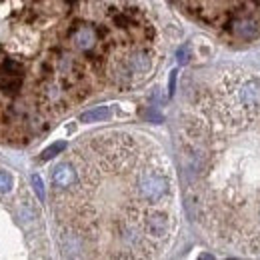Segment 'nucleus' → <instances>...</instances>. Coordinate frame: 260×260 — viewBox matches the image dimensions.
Returning <instances> with one entry per match:
<instances>
[{
  "label": "nucleus",
  "mask_w": 260,
  "mask_h": 260,
  "mask_svg": "<svg viewBox=\"0 0 260 260\" xmlns=\"http://www.w3.org/2000/svg\"><path fill=\"white\" fill-rule=\"evenodd\" d=\"M144 228H146V234L154 236V238H162L168 232V218L164 212H148L146 218H144Z\"/></svg>",
  "instance_id": "f03ea898"
},
{
  "label": "nucleus",
  "mask_w": 260,
  "mask_h": 260,
  "mask_svg": "<svg viewBox=\"0 0 260 260\" xmlns=\"http://www.w3.org/2000/svg\"><path fill=\"white\" fill-rule=\"evenodd\" d=\"M252 2H254V4H256V6H260V0H252Z\"/></svg>",
  "instance_id": "ddd939ff"
},
{
  "label": "nucleus",
  "mask_w": 260,
  "mask_h": 260,
  "mask_svg": "<svg viewBox=\"0 0 260 260\" xmlns=\"http://www.w3.org/2000/svg\"><path fill=\"white\" fill-rule=\"evenodd\" d=\"M232 32L236 34L240 40H254L260 34V26L254 18L242 16V18L232 22Z\"/></svg>",
  "instance_id": "7ed1b4c3"
},
{
  "label": "nucleus",
  "mask_w": 260,
  "mask_h": 260,
  "mask_svg": "<svg viewBox=\"0 0 260 260\" xmlns=\"http://www.w3.org/2000/svg\"><path fill=\"white\" fill-rule=\"evenodd\" d=\"M52 182H54L58 188H70V186L76 182V170L68 162L58 164V166L52 170Z\"/></svg>",
  "instance_id": "20e7f679"
},
{
  "label": "nucleus",
  "mask_w": 260,
  "mask_h": 260,
  "mask_svg": "<svg viewBox=\"0 0 260 260\" xmlns=\"http://www.w3.org/2000/svg\"><path fill=\"white\" fill-rule=\"evenodd\" d=\"M30 182H32V188L36 196H38V200H44L46 198V190H44V182H42V178L38 176V174H32L30 176Z\"/></svg>",
  "instance_id": "1a4fd4ad"
},
{
  "label": "nucleus",
  "mask_w": 260,
  "mask_h": 260,
  "mask_svg": "<svg viewBox=\"0 0 260 260\" xmlns=\"http://www.w3.org/2000/svg\"><path fill=\"white\" fill-rule=\"evenodd\" d=\"M136 188H138V194H140L142 200H146V202H160L170 192V182H168L166 176L158 174V172H144L138 178Z\"/></svg>",
  "instance_id": "f257e3e1"
},
{
  "label": "nucleus",
  "mask_w": 260,
  "mask_h": 260,
  "mask_svg": "<svg viewBox=\"0 0 260 260\" xmlns=\"http://www.w3.org/2000/svg\"><path fill=\"white\" fill-rule=\"evenodd\" d=\"M20 88H22V76H14V74H8V72L0 70V90L2 92L10 94V96H16Z\"/></svg>",
  "instance_id": "423d86ee"
},
{
  "label": "nucleus",
  "mask_w": 260,
  "mask_h": 260,
  "mask_svg": "<svg viewBox=\"0 0 260 260\" xmlns=\"http://www.w3.org/2000/svg\"><path fill=\"white\" fill-rule=\"evenodd\" d=\"M174 86H176V70H172V72H170V82H168L170 94H174Z\"/></svg>",
  "instance_id": "f8f14e48"
},
{
  "label": "nucleus",
  "mask_w": 260,
  "mask_h": 260,
  "mask_svg": "<svg viewBox=\"0 0 260 260\" xmlns=\"http://www.w3.org/2000/svg\"><path fill=\"white\" fill-rule=\"evenodd\" d=\"M10 190H12V176L0 170V194H6Z\"/></svg>",
  "instance_id": "9d476101"
},
{
  "label": "nucleus",
  "mask_w": 260,
  "mask_h": 260,
  "mask_svg": "<svg viewBox=\"0 0 260 260\" xmlns=\"http://www.w3.org/2000/svg\"><path fill=\"white\" fill-rule=\"evenodd\" d=\"M64 148H66V142H54L52 146H48L46 150H42L40 158H42V160H50V158H54L56 154H60Z\"/></svg>",
  "instance_id": "6e6552de"
},
{
  "label": "nucleus",
  "mask_w": 260,
  "mask_h": 260,
  "mask_svg": "<svg viewBox=\"0 0 260 260\" xmlns=\"http://www.w3.org/2000/svg\"><path fill=\"white\" fill-rule=\"evenodd\" d=\"M40 96L50 106H60L64 102V90L54 82H46L42 86V90H40Z\"/></svg>",
  "instance_id": "39448f33"
},
{
  "label": "nucleus",
  "mask_w": 260,
  "mask_h": 260,
  "mask_svg": "<svg viewBox=\"0 0 260 260\" xmlns=\"http://www.w3.org/2000/svg\"><path fill=\"white\" fill-rule=\"evenodd\" d=\"M186 60H188V48L184 46V48H180V50H178V62H182V64H184Z\"/></svg>",
  "instance_id": "9b49d317"
},
{
  "label": "nucleus",
  "mask_w": 260,
  "mask_h": 260,
  "mask_svg": "<svg viewBox=\"0 0 260 260\" xmlns=\"http://www.w3.org/2000/svg\"><path fill=\"white\" fill-rule=\"evenodd\" d=\"M108 116H110V108L108 106H96V108L84 112L80 116V122H100V120H104Z\"/></svg>",
  "instance_id": "0eeeda50"
}]
</instances>
